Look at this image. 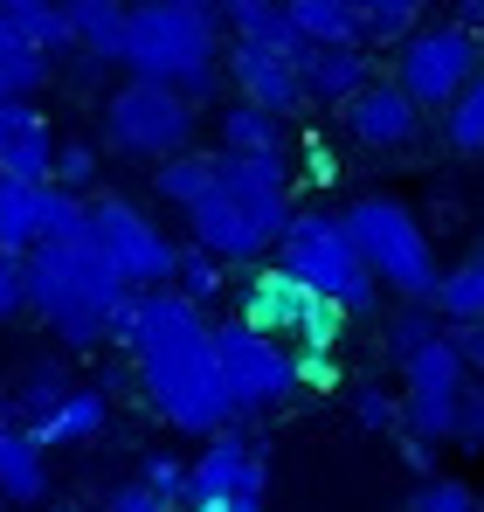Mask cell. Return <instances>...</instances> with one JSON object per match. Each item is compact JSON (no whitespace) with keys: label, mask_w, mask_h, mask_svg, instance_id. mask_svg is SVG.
Returning <instances> with one entry per match:
<instances>
[{"label":"cell","mask_w":484,"mask_h":512,"mask_svg":"<svg viewBox=\"0 0 484 512\" xmlns=\"http://www.w3.org/2000/svg\"><path fill=\"white\" fill-rule=\"evenodd\" d=\"M111 340L125 346L132 374H139V395L153 402V416L180 436H222L236 423L229 395H222V374H215V326L201 305H187L173 284L160 291H132L125 319Z\"/></svg>","instance_id":"1"},{"label":"cell","mask_w":484,"mask_h":512,"mask_svg":"<svg viewBox=\"0 0 484 512\" xmlns=\"http://www.w3.org/2000/svg\"><path fill=\"white\" fill-rule=\"evenodd\" d=\"M21 263H28V312L49 326L56 346L90 353V346H104L118 333V319H125V305H132V284L97 256L90 236L35 243Z\"/></svg>","instance_id":"2"},{"label":"cell","mask_w":484,"mask_h":512,"mask_svg":"<svg viewBox=\"0 0 484 512\" xmlns=\"http://www.w3.org/2000/svg\"><path fill=\"white\" fill-rule=\"evenodd\" d=\"M222 7L215 0H139L125 21V77L173 84L187 104H208L222 84Z\"/></svg>","instance_id":"3"},{"label":"cell","mask_w":484,"mask_h":512,"mask_svg":"<svg viewBox=\"0 0 484 512\" xmlns=\"http://www.w3.org/2000/svg\"><path fill=\"white\" fill-rule=\"evenodd\" d=\"M339 222H346L353 250L374 270L381 291H395L402 305H429V298H436L443 263H436V243H429L422 215L408 208L402 194H360V201L339 208Z\"/></svg>","instance_id":"4"},{"label":"cell","mask_w":484,"mask_h":512,"mask_svg":"<svg viewBox=\"0 0 484 512\" xmlns=\"http://www.w3.org/2000/svg\"><path fill=\"white\" fill-rule=\"evenodd\" d=\"M270 263H277L284 277H298L305 291L332 298L346 319H367V312L381 305L374 270L360 263L353 236H346V222H339V215H325V208H298V215L284 222V236L270 243Z\"/></svg>","instance_id":"5"},{"label":"cell","mask_w":484,"mask_h":512,"mask_svg":"<svg viewBox=\"0 0 484 512\" xmlns=\"http://www.w3.org/2000/svg\"><path fill=\"white\" fill-rule=\"evenodd\" d=\"M201 132V104H187L173 84H146V77H125V84L104 97V146L125 153V160H173L187 153Z\"/></svg>","instance_id":"6"},{"label":"cell","mask_w":484,"mask_h":512,"mask_svg":"<svg viewBox=\"0 0 484 512\" xmlns=\"http://www.w3.org/2000/svg\"><path fill=\"white\" fill-rule=\"evenodd\" d=\"M478 70H484V42L464 21H415L402 42H395V70L388 77L408 90V104L422 118H436Z\"/></svg>","instance_id":"7"},{"label":"cell","mask_w":484,"mask_h":512,"mask_svg":"<svg viewBox=\"0 0 484 512\" xmlns=\"http://www.w3.org/2000/svg\"><path fill=\"white\" fill-rule=\"evenodd\" d=\"M83 236L97 243V256H104L132 291H160V284H173L180 243L166 236L139 201H125V194H90V201H83Z\"/></svg>","instance_id":"8"},{"label":"cell","mask_w":484,"mask_h":512,"mask_svg":"<svg viewBox=\"0 0 484 512\" xmlns=\"http://www.w3.org/2000/svg\"><path fill=\"white\" fill-rule=\"evenodd\" d=\"M215 374H222V395H229L236 423L270 416L298 395V353L270 333H256V326H242V319L215 326Z\"/></svg>","instance_id":"9"},{"label":"cell","mask_w":484,"mask_h":512,"mask_svg":"<svg viewBox=\"0 0 484 512\" xmlns=\"http://www.w3.org/2000/svg\"><path fill=\"white\" fill-rule=\"evenodd\" d=\"M242 326L298 346V353H332V346L346 340V312L332 298H319V291H305L298 277H284L277 263H263L242 284Z\"/></svg>","instance_id":"10"},{"label":"cell","mask_w":484,"mask_h":512,"mask_svg":"<svg viewBox=\"0 0 484 512\" xmlns=\"http://www.w3.org/2000/svg\"><path fill=\"white\" fill-rule=\"evenodd\" d=\"M395 367H402V436L422 443V450H429V443H450L457 402H464V388H471V367L457 360L450 333L422 340L415 353H402Z\"/></svg>","instance_id":"11"},{"label":"cell","mask_w":484,"mask_h":512,"mask_svg":"<svg viewBox=\"0 0 484 512\" xmlns=\"http://www.w3.org/2000/svg\"><path fill=\"white\" fill-rule=\"evenodd\" d=\"M180 506H229V512H270V457L222 429L187 457V499Z\"/></svg>","instance_id":"12"},{"label":"cell","mask_w":484,"mask_h":512,"mask_svg":"<svg viewBox=\"0 0 484 512\" xmlns=\"http://www.w3.org/2000/svg\"><path fill=\"white\" fill-rule=\"evenodd\" d=\"M215 180L236 194V208L270 243L298 215V173H291V160H270V153H215Z\"/></svg>","instance_id":"13"},{"label":"cell","mask_w":484,"mask_h":512,"mask_svg":"<svg viewBox=\"0 0 484 512\" xmlns=\"http://www.w3.org/2000/svg\"><path fill=\"white\" fill-rule=\"evenodd\" d=\"M222 84H236L242 104L256 111H277V118H298L305 111V84H298V56L291 49H270V42H222Z\"/></svg>","instance_id":"14"},{"label":"cell","mask_w":484,"mask_h":512,"mask_svg":"<svg viewBox=\"0 0 484 512\" xmlns=\"http://www.w3.org/2000/svg\"><path fill=\"white\" fill-rule=\"evenodd\" d=\"M339 125H346V139L353 146H367V153H402L422 139V111L408 104V90L395 77H374V84H360L346 104H339Z\"/></svg>","instance_id":"15"},{"label":"cell","mask_w":484,"mask_h":512,"mask_svg":"<svg viewBox=\"0 0 484 512\" xmlns=\"http://www.w3.org/2000/svg\"><path fill=\"white\" fill-rule=\"evenodd\" d=\"M180 215H187V243H194V250H208L215 263H263V256H270V236L242 215L236 194H229L222 180H215L194 208H180Z\"/></svg>","instance_id":"16"},{"label":"cell","mask_w":484,"mask_h":512,"mask_svg":"<svg viewBox=\"0 0 484 512\" xmlns=\"http://www.w3.org/2000/svg\"><path fill=\"white\" fill-rule=\"evenodd\" d=\"M374 56L360 42H305L298 49V84H305V104H346L360 84H374Z\"/></svg>","instance_id":"17"},{"label":"cell","mask_w":484,"mask_h":512,"mask_svg":"<svg viewBox=\"0 0 484 512\" xmlns=\"http://www.w3.org/2000/svg\"><path fill=\"white\" fill-rule=\"evenodd\" d=\"M56 167V132H49V111L28 97V104H0V173L7 180H35L49 187Z\"/></svg>","instance_id":"18"},{"label":"cell","mask_w":484,"mask_h":512,"mask_svg":"<svg viewBox=\"0 0 484 512\" xmlns=\"http://www.w3.org/2000/svg\"><path fill=\"white\" fill-rule=\"evenodd\" d=\"M104 423H111V395H104V388H90V381H77V388H70L42 423L28 429V436H35V443H42V457H49V450H83V443H97Z\"/></svg>","instance_id":"19"},{"label":"cell","mask_w":484,"mask_h":512,"mask_svg":"<svg viewBox=\"0 0 484 512\" xmlns=\"http://www.w3.org/2000/svg\"><path fill=\"white\" fill-rule=\"evenodd\" d=\"M42 499H49V457L0 409V506H42Z\"/></svg>","instance_id":"20"},{"label":"cell","mask_w":484,"mask_h":512,"mask_svg":"<svg viewBox=\"0 0 484 512\" xmlns=\"http://www.w3.org/2000/svg\"><path fill=\"white\" fill-rule=\"evenodd\" d=\"M63 21H70V42L83 49V63L111 70L125 56V21H132V0H63Z\"/></svg>","instance_id":"21"},{"label":"cell","mask_w":484,"mask_h":512,"mask_svg":"<svg viewBox=\"0 0 484 512\" xmlns=\"http://www.w3.org/2000/svg\"><path fill=\"white\" fill-rule=\"evenodd\" d=\"M215 153H270V160H291V118H277V111H256V104H229L222 118H215Z\"/></svg>","instance_id":"22"},{"label":"cell","mask_w":484,"mask_h":512,"mask_svg":"<svg viewBox=\"0 0 484 512\" xmlns=\"http://www.w3.org/2000/svg\"><path fill=\"white\" fill-rule=\"evenodd\" d=\"M70 388H77V381H70V367H63V360H28V367L14 374V388L0 395V409H7L21 429H35L56 402H63V395H70Z\"/></svg>","instance_id":"23"},{"label":"cell","mask_w":484,"mask_h":512,"mask_svg":"<svg viewBox=\"0 0 484 512\" xmlns=\"http://www.w3.org/2000/svg\"><path fill=\"white\" fill-rule=\"evenodd\" d=\"M429 312H436L443 326H484V243L464 256V263H450V270L436 277Z\"/></svg>","instance_id":"24"},{"label":"cell","mask_w":484,"mask_h":512,"mask_svg":"<svg viewBox=\"0 0 484 512\" xmlns=\"http://www.w3.org/2000/svg\"><path fill=\"white\" fill-rule=\"evenodd\" d=\"M49 84V56L28 49V35L14 28V14H0V104H28Z\"/></svg>","instance_id":"25"},{"label":"cell","mask_w":484,"mask_h":512,"mask_svg":"<svg viewBox=\"0 0 484 512\" xmlns=\"http://www.w3.org/2000/svg\"><path fill=\"white\" fill-rule=\"evenodd\" d=\"M42 243V187L35 180H7L0 173V250L28 256Z\"/></svg>","instance_id":"26"},{"label":"cell","mask_w":484,"mask_h":512,"mask_svg":"<svg viewBox=\"0 0 484 512\" xmlns=\"http://www.w3.org/2000/svg\"><path fill=\"white\" fill-rule=\"evenodd\" d=\"M284 21L298 42H360L367 49V28L346 0H284Z\"/></svg>","instance_id":"27"},{"label":"cell","mask_w":484,"mask_h":512,"mask_svg":"<svg viewBox=\"0 0 484 512\" xmlns=\"http://www.w3.org/2000/svg\"><path fill=\"white\" fill-rule=\"evenodd\" d=\"M222 28L236 42H270V49H291V56L305 49L284 21V0H222Z\"/></svg>","instance_id":"28"},{"label":"cell","mask_w":484,"mask_h":512,"mask_svg":"<svg viewBox=\"0 0 484 512\" xmlns=\"http://www.w3.org/2000/svg\"><path fill=\"white\" fill-rule=\"evenodd\" d=\"M153 187H160L166 208H194L208 187H215V153H201V146H187V153H173L153 167Z\"/></svg>","instance_id":"29"},{"label":"cell","mask_w":484,"mask_h":512,"mask_svg":"<svg viewBox=\"0 0 484 512\" xmlns=\"http://www.w3.org/2000/svg\"><path fill=\"white\" fill-rule=\"evenodd\" d=\"M436 118H443V146H450V153L484 160V70H478L464 90H457V97H450Z\"/></svg>","instance_id":"30"},{"label":"cell","mask_w":484,"mask_h":512,"mask_svg":"<svg viewBox=\"0 0 484 512\" xmlns=\"http://www.w3.org/2000/svg\"><path fill=\"white\" fill-rule=\"evenodd\" d=\"M222 284H229V263H215V256L194 250V243L180 250V263H173V291H180L187 305H201V312H208V305L222 298Z\"/></svg>","instance_id":"31"},{"label":"cell","mask_w":484,"mask_h":512,"mask_svg":"<svg viewBox=\"0 0 484 512\" xmlns=\"http://www.w3.org/2000/svg\"><path fill=\"white\" fill-rule=\"evenodd\" d=\"M367 28V42H402L415 21H429V0H346Z\"/></svg>","instance_id":"32"},{"label":"cell","mask_w":484,"mask_h":512,"mask_svg":"<svg viewBox=\"0 0 484 512\" xmlns=\"http://www.w3.org/2000/svg\"><path fill=\"white\" fill-rule=\"evenodd\" d=\"M14 28H21V35H28V49H42L49 63L77 49V42H70V21H63V0H35V7H21V14H14Z\"/></svg>","instance_id":"33"},{"label":"cell","mask_w":484,"mask_h":512,"mask_svg":"<svg viewBox=\"0 0 484 512\" xmlns=\"http://www.w3.org/2000/svg\"><path fill=\"white\" fill-rule=\"evenodd\" d=\"M104 173V153L90 139H56V167H49V187H70V194H90Z\"/></svg>","instance_id":"34"},{"label":"cell","mask_w":484,"mask_h":512,"mask_svg":"<svg viewBox=\"0 0 484 512\" xmlns=\"http://www.w3.org/2000/svg\"><path fill=\"white\" fill-rule=\"evenodd\" d=\"M83 201H90V194L42 187V243H70V236H83Z\"/></svg>","instance_id":"35"},{"label":"cell","mask_w":484,"mask_h":512,"mask_svg":"<svg viewBox=\"0 0 484 512\" xmlns=\"http://www.w3.org/2000/svg\"><path fill=\"white\" fill-rule=\"evenodd\" d=\"M408 512H484V506H478V492H471L464 478H422L415 499H408Z\"/></svg>","instance_id":"36"},{"label":"cell","mask_w":484,"mask_h":512,"mask_svg":"<svg viewBox=\"0 0 484 512\" xmlns=\"http://www.w3.org/2000/svg\"><path fill=\"white\" fill-rule=\"evenodd\" d=\"M139 485H153L166 506H180V499H187V457H173V450H146Z\"/></svg>","instance_id":"37"},{"label":"cell","mask_w":484,"mask_h":512,"mask_svg":"<svg viewBox=\"0 0 484 512\" xmlns=\"http://www.w3.org/2000/svg\"><path fill=\"white\" fill-rule=\"evenodd\" d=\"M436 333H443V326H436V312H429V305H402V312L388 319V353L402 360V353H415V346L436 340Z\"/></svg>","instance_id":"38"},{"label":"cell","mask_w":484,"mask_h":512,"mask_svg":"<svg viewBox=\"0 0 484 512\" xmlns=\"http://www.w3.org/2000/svg\"><path fill=\"white\" fill-rule=\"evenodd\" d=\"M353 423L360 429H402V395H388L381 381H367V388L353 395Z\"/></svg>","instance_id":"39"},{"label":"cell","mask_w":484,"mask_h":512,"mask_svg":"<svg viewBox=\"0 0 484 512\" xmlns=\"http://www.w3.org/2000/svg\"><path fill=\"white\" fill-rule=\"evenodd\" d=\"M450 443H457V450H471V457H484V388H464L457 423H450Z\"/></svg>","instance_id":"40"},{"label":"cell","mask_w":484,"mask_h":512,"mask_svg":"<svg viewBox=\"0 0 484 512\" xmlns=\"http://www.w3.org/2000/svg\"><path fill=\"white\" fill-rule=\"evenodd\" d=\"M21 312H28V263L0 250V326L21 319Z\"/></svg>","instance_id":"41"},{"label":"cell","mask_w":484,"mask_h":512,"mask_svg":"<svg viewBox=\"0 0 484 512\" xmlns=\"http://www.w3.org/2000/svg\"><path fill=\"white\" fill-rule=\"evenodd\" d=\"M104 512H180V506H166L153 485H139V478H125V485H111L104 492Z\"/></svg>","instance_id":"42"},{"label":"cell","mask_w":484,"mask_h":512,"mask_svg":"<svg viewBox=\"0 0 484 512\" xmlns=\"http://www.w3.org/2000/svg\"><path fill=\"white\" fill-rule=\"evenodd\" d=\"M291 353H298V346H291ZM298 388L332 395V388H339V360H332V353H298Z\"/></svg>","instance_id":"43"},{"label":"cell","mask_w":484,"mask_h":512,"mask_svg":"<svg viewBox=\"0 0 484 512\" xmlns=\"http://www.w3.org/2000/svg\"><path fill=\"white\" fill-rule=\"evenodd\" d=\"M450 346H457V360L471 367V381H484V326H443Z\"/></svg>","instance_id":"44"},{"label":"cell","mask_w":484,"mask_h":512,"mask_svg":"<svg viewBox=\"0 0 484 512\" xmlns=\"http://www.w3.org/2000/svg\"><path fill=\"white\" fill-rule=\"evenodd\" d=\"M21 7H35V0H0V14H21Z\"/></svg>","instance_id":"45"},{"label":"cell","mask_w":484,"mask_h":512,"mask_svg":"<svg viewBox=\"0 0 484 512\" xmlns=\"http://www.w3.org/2000/svg\"><path fill=\"white\" fill-rule=\"evenodd\" d=\"M180 512H229V506H180Z\"/></svg>","instance_id":"46"},{"label":"cell","mask_w":484,"mask_h":512,"mask_svg":"<svg viewBox=\"0 0 484 512\" xmlns=\"http://www.w3.org/2000/svg\"><path fill=\"white\" fill-rule=\"evenodd\" d=\"M132 7H139V0H132Z\"/></svg>","instance_id":"47"},{"label":"cell","mask_w":484,"mask_h":512,"mask_svg":"<svg viewBox=\"0 0 484 512\" xmlns=\"http://www.w3.org/2000/svg\"><path fill=\"white\" fill-rule=\"evenodd\" d=\"M215 7H222V0H215Z\"/></svg>","instance_id":"48"}]
</instances>
